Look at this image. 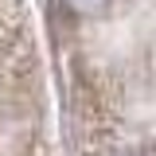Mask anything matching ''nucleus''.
<instances>
[{
    "mask_svg": "<svg viewBox=\"0 0 156 156\" xmlns=\"http://www.w3.org/2000/svg\"><path fill=\"white\" fill-rule=\"evenodd\" d=\"M70 156H156V0H55Z\"/></svg>",
    "mask_w": 156,
    "mask_h": 156,
    "instance_id": "obj_1",
    "label": "nucleus"
}]
</instances>
